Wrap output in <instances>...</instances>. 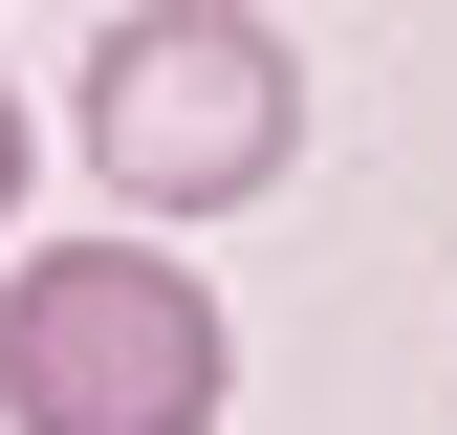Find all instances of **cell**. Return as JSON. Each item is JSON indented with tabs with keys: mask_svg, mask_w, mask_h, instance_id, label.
Segmentation results:
<instances>
[{
	"mask_svg": "<svg viewBox=\"0 0 457 435\" xmlns=\"http://www.w3.org/2000/svg\"><path fill=\"white\" fill-rule=\"evenodd\" d=\"M87 175L131 218H240L305 175V66H283L262 0H153L87 44Z\"/></svg>",
	"mask_w": 457,
	"mask_h": 435,
	"instance_id": "obj_1",
	"label": "cell"
},
{
	"mask_svg": "<svg viewBox=\"0 0 457 435\" xmlns=\"http://www.w3.org/2000/svg\"><path fill=\"white\" fill-rule=\"evenodd\" d=\"M218 392H240V326H218L196 261L66 240L0 283V414L22 435H218Z\"/></svg>",
	"mask_w": 457,
	"mask_h": 435,
	"instance_id": "obj_2",
	"label": "cell"
},
{
	"mask_svg": "<svg viewBox=\"0 0 457 435\" xmlns=\"http://www.w3.org/2000/svg\"><path fill=\"white\" fill-rule=\"evenodd\" d=\"M22 175H44V131H22V87H0V218H22Z\"/></svg>",
	"mask_w": 457,
	"mask_h": 435,
	"instance_id": "obj_3",
	"label": "cell"
}]
</instances>
